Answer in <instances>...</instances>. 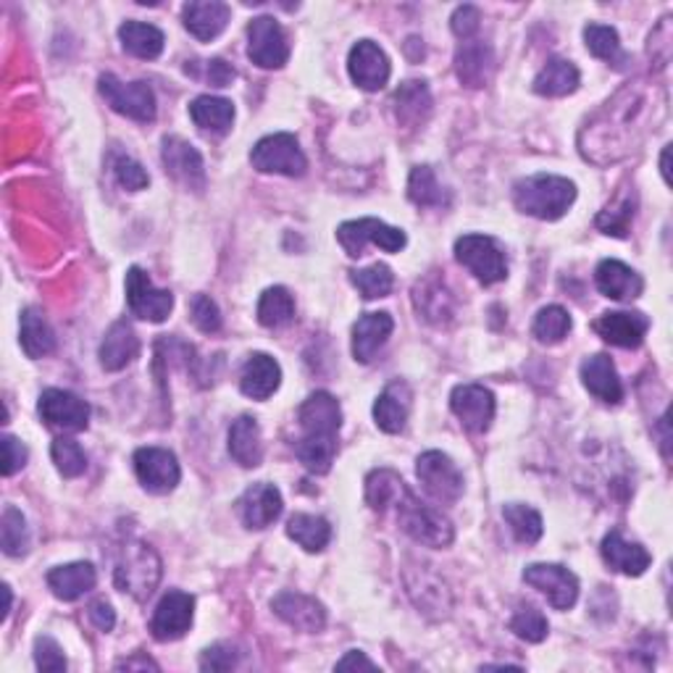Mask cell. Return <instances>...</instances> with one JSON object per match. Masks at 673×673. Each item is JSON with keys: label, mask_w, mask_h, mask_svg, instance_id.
I'll list each match as a JSON object with an SVG mask.
<instances>
[{"label": "cell", "mask_w": 673, "mask_h": 673, "mask_svg": "<svg viewBox=\"0 0 673 673\" xmlns=\"http://www.w3.org/2000/svg\"><path fill=\"white\" fill-rule=\"evenodd\" d=\"M632 219H634V202L621 200V206H607L605 211L597 216V227L603 229L605 235L626 237Z\"/></svg>", "instance_id": "50"}, {"label": "cell", "mask_w": 673, "mask_h": 673, "mask_svg": "<svg viewBox=\"0 0 673 673\" xmlns=\"http://www.w3.org/2000/svg\"><path fill=\"white\" fill-rule=\"evenodd\" d=\"M455 260L466 266L482 285H497L508 277L505 253L487 235H463L455 240Z\"/></svg>", "instance_id": "5"}, {"label": "cell", "mask_w": 673, "mask_h": 673, "mask_svg": "<svg viewBox=\"0 0 673 673\" xmlns=\"http://www.w3.org/2000/svg\"><path fill=\"white\" fill-rule=\"evenodd\" d=\"M135 474L140 484L154 495H169L182 479V468H179L177 455L164 447H140L135 453Z\"/></svg>", "instance_id": "14"}, {"label": "cell", "mask_w": 673, "mask_h": 673, "mask_svg": "<svg viewBox=\"0 0 673 673\" xmlns=\"http://www.w3.org/2000/svg\"><path fill=\"white\" fill-rule=\"evenodd\" d=\"M21 347L29 358H46L56 350V335L48 318L38 308H27L21 314Z\"/></svg>", "instance_id": "40"}, {"label": "cell", "mask_w": 673, "mask_h": 673, "mask_svg": "<svg viewBox=\"0 0 673 673\" xmlns=\"http://www.w3.org/2000/svg\"><path fill=\"white\" fill-rule=\"evenodd\" d=\"M285 501H281V492L269 482H258L243 492L237 511H240L243 524L248 530H266L274 521L281 516Z\"/></svg>", "instance_id": "21"}, {"label": "cell", "mask_w": 673, "mask_h": 673, "mask_svg": "<svg viewBox=\"0 0 673 673\" xmlns=\"http://www.w3.org/2000/svg\"><path fill=\"white\" fill-rule=\"evenodd\" d=\"M600 553H603L607 568L624 576H642L650 568V563H653V555L640 542H629L618 530L605 534Z\"/></svg>", "instance_id": "22"}, {"label": "cell", "mask_w": 673, "mask_h": 673, "mask_svg": "<svg viewBox=\"0 0 673 673\" xmlns=\"http://www.w3.org/2000/svg\"><path fill=\"white\" fill-rule=\"evenodd\" d=\"M161 161L164 169L177 185H182L185 190L202 192L206 190V164H202L200 150L192 142H187L185 137L169 135L161 142Z\"/></svg>", "instance_id": "9"}, {"label": "cell", "mask_w": 673, "mask_h": 673, "mask_svg": "<svg viewBox=\"0 0 673 673\" xmlns=\"http://www.w3.org/2000/svg\"><path fill=\"white\" fill-rule=\"evenodd\" d=\"M281 385V366L277 358H271L269 353H253L245 360L243 376H240V389L243 395L253 397V400H269Z\"/></svg>", "instance_id": "29"}, {"label": "cell", "mask_w": 673, "mask_h": 673, "mask_svg": "<svg viewBox=\"0 0 673 673\" xmlns=\"http://www.w3.org/2000/svg\"><path fill=\"white\" fill-rule=\"evenodd\" d=\"M347 71H350V79L360 90L379 92L389 82L393 67H389L385 50L376 46L374 40H358L350 48V56H347Z\"/></svg>", "instance_id": "17"}, {"label": "cell", "mask_w": 673, "mask_h": 673, "mask_svg": "<svg viewBox=\"0 0 673 673\" xmlns=\"http://www.w3.org/2000/svg\"><path fill=\"white\" fill-rule=\"evenodd\" d=\"M408 198L424 208H439L447 202L443 185L437 182L429 166H414L408 177Z\"/></svg>", "instance_id": "44"}, {"label": "cell", "mask_w": 673, "mask_h": 673, "mask_svg": "<svg viewBox=\"0 0 673 673\" xmlns=\"http://www.w3.org/2000/svg\"><path fill=\"white\" fill-rule=\"evenodd\" d=\"M571 331V316L566 308L561 306H547L534 316L532 335L540 339L542 345H558L563 337Z\"/></svg>", "instance_id": "46"}, {"label": "cell", "mask_w": 673, "mask_h": 673, "mask_svg": "<svg viewBox=\"0 0 673 673\" xmlns=\"http://www.w3.org/2000/svg\"><path fill=\"white\" fill-rule=\"evenodd\" d=\"M137 356H140V339H137L132 324L125 321V318L111 324L103 343H100V366H103L106 372H121V368H127Z\"/></svg>", "instance_id": "30"}, {"label": "cell", "mask_w": 673, "mask_h": 673, "mask_svg": "<svg viewBox=\"0 0 673 673\" xmlns=\"http://www.w3.org/2000/svg\"><path fill=\"white\" fill-rule=\"evenodd\" d=\"M190 119L202 132L227 135L235 125V103L219 96H198L190 103Z\"/></svg>", "instance_id": "37"}, {"label": "cell", "mask_w": 673, "mask_h": 673, "mask_svg": "<svg viewBox=\"0 0 673 673\" xmlns=\"http://www.w3.org/2000/svg\"><path fill=\"white\" fill-rule=\"evenodd\" d=\"M524 582L547 597L555 611H571L578 600V578L558 563H532L524 568Z\"/></svg>", "instance_id": "10"}, {"label": "cell", "mask_w": 673, "mask_h": 673, "mask_svg": "<svg viewBox=\"0 0 673 673\" xmlns=\"http://www.w3.org/2000/svg\"><path fill=\"white\" fill-rule=\"evenodd\" d=\"M185 29L202 42L216 40L229 24V6L221 0H192L182 9Z\"/></svg>", "instance_id": "28"}, {"label": "cell", "mask_w": 673, "mask_h": 673, "mask_svg": "<svg viewBox=\"0 0 673 673\" xmlns=\"http://www.w3.org/2000/svg\"><path fill=\"white\" fill-rule=\"evenodd\" d=\"M395 321L393 316L379 310V314H364L353 327V358L358 364H372L376 353L387 345L389 335H393Z\"/></svg>", "instance_id": "25"}, {"label": "cell", "mask_w": 673, "mask_h": 673, "mask_svg": "<svg viewBox=\"0 0 673 673\" xmlns=\"http://www.w3.org/2000/svg\"><path fill=\"white\" fill-rule=\"evenodd\" d=\"M414 303L418 316H422L424 321L437 324V327H443V324H447L455 316L453 293L445 287V281L437 277H426L424 281H418L414 287Z\"/></svg>", "instance_id": "31"}, {"label": "cell", "mask_w": 673, "mask_h": 673, "mask_svg": "<svg viewBox=\"0 0 673 673\" xmlns=\"http://www.w3.org/2000/svg\"><path fill=\"white\" fill-rule=\"evenodd\" d=\"M248 56L260 69H281L289 61L287 32L274 17H258L248 24Z\"/></svg>", "instance_id": "13"}, {"label": "cell", "mask_w": 673, "mask_h": 673, "mask_svg": "<svg viewBox=\"0 0 673 673\" xmlns=\"http://www.w3.org/2000/svg\"><path fill=\"white\" fill-rule=\"evenodd\" d=\"M492 71H495V53L487 42L482 40H466L455 50V75H458L461 85L479 90L489 82Z\"/></svg>", "instance_id": "27"}, {"label": "cell", "mask_w": 673, "mask_h": 673, "mask_svg": "<svg viewBox=\"0 0 673 673\" xmlns=\"http://www.w3.org/2000/svg\"><path fill=\"white\" fill-rule=\"evenodd\" d=\"M298 422L303 429L300 439L310 443H337V434L343 429V408L339 400L329 393H314L300 405Z\"/></svg>", "instance_id": "11"}, {"label": "cell", "mask_w": 673, "mask_h": 673, "mask_svg": "<svg viewBox=\"0 0 673 673\" xmlns=\"http://www.w3.org/2000/svg\"><path fill=\"white\" fill-rule=\"evenodd\" d=\"M669 156H671V148L663 150V158H661V171H663V179L665 182H671V174H669Z\"/></svg>", "instance_id": "61"}, {"label": "cell", "mask_w": 673, "mask_h": 673, "mask_svg": "<svg viewBox=\"0 0 673 673\" xmlns=\"http://www.w3.org/2000/svg\"><path fill=\"white\" fill-rule=\"evenodd\" d=\"M195 618V597L182 590H171L156 605L154 618H150V634L156 642L182 640L190 632Z\"/></svg>", "instance_id": "16"}, {"label": "cell", "mask_w": 673, "mask_h": 673, "mask_svg": "<svg viewBox=\"0 0 673 673\" xmlns=\"http://www.w3.org/2000/svg\"><path fill=\"white\" fill-rule=\"evenodd\" d=\"M98 582V571L92 563L79 561V563H67V566H58L48 574V587L58 600L63 603H75L82 595H87Z\"/></svg>", "instance_id": "33"}, {"label": "cell", "mask_w": 673, "mask_h": 673, "mask_svg": "<svg viewBox=\"0 0 673 673\" xmlns=\"http://www.w3.org/2000/svg\"><path fill=\"white\" fill-rule=\"evenodd\" d=\"M190 314H192V324L202 331V335H216V331L221 329V310L211 298H208V295H195Z\"/></svg>", "instance_id": "52"}, {"label": "cell", "mask_w": 673, "mask_h": 673, "mask_svg": "<svg viewBox=\"0 0 673 673\" xmlns=\"http://www.w3.org/2000/svg\"><path fill=\"white\" fill-rule=\"evenodd\" d=\"M119 40L129 56L142 58V61H154V58L161 56L166 42L161 29L135 19L119 27Z\"/></svg>", "instance_id": "38"}, {"label": "cell", "mask_w": 673, "mask_h": 673, "mask_svg": "<svg viewBox=\"0 0 673 673\" xmlns=\"http://www.w3.org/2000/svg\"><path fill=\"white\" fill-rule=\"evenodd\" d=\"M287 537L300 545L306 553H321L331 542V526L327 518L310 516V513H295L287 521Z\"/></svg>", "instance_id": "39"}, {"label": "cell", "mask_w": 673, "mask_h": 673, "mask_svg": "<svg viewBox=\"0 0 673 673\" xmlns=\"http://www.w3.org/2000/svg\"><path fill=\"white\" fill-rule=\"evenodd\" d=\"M253 169L260 174H281V177H303L308 169V158L303 154L298 137L277 132L264 137L250 150Z\"/></svg>", "instance_id": "4"}, {"label": "cell", "mask_w": 673, "mask_h": 673, "mask_svg": "<svg viewBox=\"0 0 673 673\" xmlns=\"http://www.w3.org/2000/svg\"><path fill=\"white\" fill-rule=\"evenodd\" d=\"M584 42H587V50L595 58H603L607 63L624 61V53H621V38L613 27L587 24L584 27Z\"/></svg>", "instance_id": "48"}, {"label": "cell", "mask_w": 673, "mask_h": 673, "mask_svg": "<svg viewBox=\"0 0 673 673\" xmlns=\"http://www.w3.org/2000/svg\"><path fill=\"white\" fill-rule=\"evenodd\" d=\"M451 27L455 38H461L463 42L474 40L476 32L482 29V11L476 6H458L451 19Z\"/></svg>", "instance_id": "55"}, {"label": "cell", "mask_w": 673, "mask_h": 673, "mask_svg": "<svg viewBox=\"0 0 673 673\" xmlns=\"http://www.w3.org/2000/svg\"><path fill=\"white\" fill-rule=\"evenodd\" d=\"M113 174H116V182H119L129 192H140L150 185V177H148V171L142 169V164H137L135 158H129V156L116 158Z\"/></svg>", "instance_id": "51"}, {"label": "cell", "mask_w": 673, "mask_h": 673, "mask_svg": "<svg viewBox=\"0 0 673 673\" xmlns=\"http://www.w3.org/2000/svg\"><path fill=\"white\" fill-rule=\"evenodd\" d=\"M595 285L605 298L618 303L640 298L642 289H645V281H642L640 274L616 258L600 260V266L595 269Z\"/></svg>", "instance_id": "24"}, {"label": "cell", "mask_w": 673, "mask_h": 673, "mask_svg": "<svg viewBox=\"0 0 673 673\" xmlns=\"http://www.w3.org/2000/svg\"><path fill=\"white\" fill-rule=\"evenodd\" d=\"M116 669L119 671H158V663L150 661L148 655H135V657H127V661H119L116 663Z\"/></svg>", "instance_id": "60"}, {"label": "cell", "mask_w": 673, "mask_h": 673, "mask_svg": "<svg viewBox=\"0 0 673 673\" xmlns=\"http://www.w3.org/2000/svg\"><path fill=\"white\" fill-rule=\"evenodd\" d=\"M0 545H3V553L9 558H21L27 555L29 550V526L24 513L19 508H9L3 511V518H0Z\"/></svg>", "instance_id": "43"}, {"label": "cell", "mask_w": 673, "mask_h": 673, "mask_svg": "<svg viewBox=\"0 0 673 673\" xmlns=\"http://www.w3.org/2000/svg\"><path fill=\"white\" fill-rule=\"evenodd\" d=\"M274 613L298 632L306 634H318L327 626V607L318 603L316 597L300 595V592H279L271 600Z\"/></svg>", "instance_id": "19"}, {"label": "cell", "mask_w": 673, "mask_h": 673, "mask_svg": "<svg viewBox=\"0 0 673 673\" xmlns=\"http://www.w3.org/2000/svg\"><path fill=\"white\" fill-rule=\"evenodd\" d=\"M582 385L587 387L592 397H597L605 405H618L624 400V385H621L618 368L611 356L597 353L582 364Z\"/></svg>", "instance_id": "23"}, {"label": "cell", "mask_w": 673, "mask_h": 673, "mask_svg": "<svg viewBox=\"0 0 673 673\" xmlns=\"http://www.w3.org/2000/svg\"><path fill=\"white\" fill-rule=\"evenodd\" d=\"M34 665H38L40 671L61 673L67 671V655H63V650L58 647L56 640L38 636V640H34Z\"/></svg>", "instance_id": "53"}, {"label": "cell", "mask_w": 673, "mask_h": 673, "mask_svg": "<svg viewBox=\"0 0 673 673\" xmlns=\"http://www.w3.org/2000/svg\"><path fill=\"white\" fill-rule=\"evenodd\" d=\"M50 458H53L58 474L67 476V479H77L87 472V455L82 445L71 437H56L50 445Z\"/></svg>", "instance_id": "47"}, {"label": "cell", "mask_w": 673, "mask_h": 673, "mask_svg": "<svg viewBox=\"0 0 673 673\" xmlns=\"http://www.w3.org/2000/svg\"><path fill=\"white\" fill-rule=\"evenodd\" d=\"M416 476H418V482L424 484L426 495H429L432 501H437L443 505H453L461 501L463 474H461V468L453 463L451 455H445L439 451L422 453L416 461Z\"/></svg>", "instance_id": "8"}, {"label": "cell", "mask_w": 673, "mask_h": 673, "mask_svg": "<svg viewBox=\"0 0 673 673\" xmlns=\"http://www.w3.org/2000/svg\"><path fill=\"white\" fill-rule=\"evenodd\" d=\"M27 458H29L27 445H21L13 434H6L3 437V476H13L19 468H24Z\"/></svg>", "instance_id": "56"}, {"label": "cell", "mask_w": 673, "mask_h": 673, "mask_svg": "<svg viewBox=\"0 0 673 673\" xmlns=\"http://www.w3.org/2000/svg\"><path fill=\"white\" fill-rule=\"evenodd\" d=\"M410 405H414V393L405 382H393L385 387V393L374 403V422L385 434H400L408 424Z\"/></svg>", "instance_id": "26"}, {"label": "cell", "mask_w": 673, "mask_h": 673, "mask_svg": "<svg viewBox=\"0 0 673 673\" xmlns=\"http://www.w3.org/2000/svg\"><path fill=\"white\" fill-rule=\"evenodd\" d=\"M605 343L624 347V350H634L645 343V335L650 329V318L640 310H613V314H603L592 324Z\"/></svg>", "instance_id": "20"}, {"label": "cell", "mask_w": 673, "mask_h": 673, "mask_svg": "<svg viewBox=\"0 0 673 673\" xmlns=\"http://www.w3.org/2000/svg\"><path fill=\"white\" fill-rule=\"evenodd\" d=\"M98 90L116 113L142 121V125L156 119V92L154 87L142 82V79H137V82H121L116 75H103L98 79Z\"/></svg>", "instance_id": "6"}, {"label": "cell", "mask_w": 673, "mask_h": 673, "mask_svg": "<svg viewBox=\"0 0 673 673\" xmlns=\"http://www.w3.org/2000/svg\"><path fill=\"white\" fill-rule=\"evenodd\" d=\"M87 616H90L92 626L100 629V632H106V634L113 632L116 613H113V607L106 603V600H96V603L87 607Z\"/></svg>", "instance_id": "58"}, {"label": "cell", "mask_w": 673, "mask_h": 673, "mask_svg": "<svg viewBox=\"0 0 673 673\" xmlns=\"http://www.w3.org/2000/svg\"><path fill=\"white\" fill-rule=\"evenodd\" d=\"M229 455L243 468H256L264 461V434L253 416H240L229 429Z\"/></svg>", "instance_id": "36"}, {"label": "cell", "mask_w": 673, "mask_h": 673, "mask_svg": "<svg viewBox=\"0 0 673 673\" xmlns=\"http://www.w3.org/2000/svg\"><path fill=\"white\" fill-rule=\"evenodd\" d=\"M127 306L142 321L164 324L174 310V295L169 289H158L140 266H132L127 271Z\"/></svg>", "instance_id": "12"}, {"label": "cell", "mask_w": 673, "mask_h": 673, "mask_svg": "<svg viewBox=\"0 0 673 673\" xmlns=\"http://www.w3.org/2000/svg\"><path fill=\"white\" fill-rule=\"evenodd\" d=\"M451 408L468 432L482 434L495 422V395L482 385H458L451 395Z\"/></svg>", "instance_id": "18"}, {"label": "cell", "mask_w": 673, "mask_h": 673, "mask_svg": "<svg viewBox=\"0 0 673 673\" xmlns=\"http://www.w3.org/2000/svg\"><path fill=\"white\" fill-rule=\"evenodd\" d=\"M408 495V484H405L403 476L393 472V468H376V472L366 476V503L372 505V511L376 513L395 511Z\"/></svg>", "instance_id": "34"}, {"label": "cell", "mask_w": 673, "mask_h": 673, "mask_svg": "<svg viewBox=\"0 0 673 673\" xmlns=\"http://www.w3.org/2000/svg\"><path fill=\"white\" fill-rule=\"evenodd\" d=\"M511 632L516 634L518 640L532 642V645H540V642L547 640L550 624H547V618L542 616V611H537V607L524 605V607H518L516 616L511 618Z\"/></svg>", "instance_id": "49"}, {"label": "cell", "mask_w": 673, "mask_h": 673, "mask_svg": "<svg viewBox=\"0 0 673 673\" xmlns=\"http://www.w3.org/2000/svg\"><path fill=\"white\" fill-rule=\"evenodd\" d=\"M395 513H397V524H400V530L408 534L410 540L418 542V545L437 547V550H445L453 545V540H455L453 521L447 518L443 511L418 503L414 492H410V495L405 497L400 505H397Z\"/></svg>", "instance_id": "3"}, {"label": "cell", "mask_w": 673, "mask_h": 673, "mask_svg": "<svg viewBox=\"0 0 673 673\" xmlns=\"http://www.w3.org/2000/svg\"><path fill=\"white\" fill-rule=\"evenodd\" d=\"M38 414L50 429L58 432H85L90 426V405L67 389H46L40 395Z\"/></svg>", "instance_id": "15"}, {"label": "cell", "mask_w": 673, "mask_h": 673, "mask_svg": "<svg viewBox=\"0 0 673 673\" xmlns=\"http://www.w3.org/2000/svg\"><path fill=\"white\" fill-rule=\"evenodd\" d=\"M235 77H237L235 67H229L224 58H211V61H206V79L214 87H229L235 82Z\"/></svg>", "instance_id": "57"}, {"label": "cell", "mask_w": 673, "mask_h": 673, "mask_svg": "<svg viewBox=\"0 0 673 673\" xmlns=\"http://www.w3.org/2000/svg\"><path fill=\"white\" fill-rule=\"evenodd\" d=\"M237 663H240V653H237L235 645H227V642H219V645L202 650L200 655L202 671H214V673L231 671Z\"/></svg>", "instance_id": "54"}, {"label": "cell", "mask_w": 673, "mask_h": 673, "mask_svg": "<svg viewBox=\"0 0 673 673\" xmlns=\"http://www.w3.org/2000/svg\"><path fill=\"white\" fill-rule=\"evenodd\" d=\"M337 671H353V669H364V671H376L379 669V665H376L374 661H368V657L360 653V650H350V653H347L343 661H339L337 665H335Z\"/></svg>", "instance_id": "59"}, {"label": "cell", "mask_w": 673, "mask_h": 673, "mask_svg": "<svg viewBox=\"0 0 673 673\" xmlns=\"http://www.w3.org/2000/svg\"><path fill=\"white\" fill-rule=\"evenodd\" d=\"M393 111L397 125L422 127L432 113V92L422 79H408L395 90Z\"/></svg>", "instance_id": "32"}, {"label": "cell", "mask_w": 673, "mask_h": 673, "mask_svg": "<svg viewBox=\"0 0 673 673\" xmlns=\"http://www.w3.org/2000/svg\"><path fill=\"white\" fill-rule=\"evenodd\" d=\"M350 281L358 287V293L364 295L366 300H376V298H387L395 287V274L387 264H374L368 269H358L350 271Z\"/></svg>", "instance_id": "45"}, {"label": "cell", "mask_w": 673, "mask_h": 673, "mask_svg": "<svg viewBox=\"0 0 673 673\" xmlns=\"http://www.w3.org/2000/svg\"><path fill=\"white\" fill-rule=\"evenodd\" d=\"M158 582H161V558L156 550L145 542H127L113 568L116 590L145 603L156 592Z\"/></svg>", "instance_id": "2"}, {"label": "cell", "mask_w": 673, "mask_h": 673, "mask_svg": "<svg viewBox=\"0 0 673 673\" xmlns=\"http://www.w3.org/2000/svg\"><path fill=\"white\" fill-rule=\"evenodd\" d=\"M337 240L350 258L364 256L368 243L387 253H400L408 245V237H405L403 229L389 227V224L379 219H356L339 224Z\"/></svg>", "instance_id": "7"}, {"label": "cell", "mask_w": 673, "mask_h": 673, "mask_svg": "<svg viewBox=\"0 0 673 673\" xmlns=\"http://www.w3.org/2000/svg\"><path fill=\"white\" fill-rule=\"evenodd\" d=\"M576 200V185L555 174H534L513 185V202L521 214L540 221H558Z\"/></svg>", "instance_id": "1"}, {"label": "cell", "mask_w": 673, "mask_h": 673, "mask_svg": "<svg viewBox=\"0 0 673 673\" xmlns=\"http://www.w3.org/2000/svg\"><path fill=\"white\" fill-rule=\"evenodd\" d=\"M578 82H582V75H578L576 63H571L568 58H550L534 77L532 87L542 98H566L578 90Z\"/></svg>", "instance_id": "35"}, {"label": "cell", "mask_w": 673, "mask_h": 673, "mask_svg": "<svg viewBox=\"0 0 673 673\" xmlns=\"http://www.w3.org/2000/svg\"><path fill=\"white\" fill-rule=\"evenodd\" d=\"M503 516H505V521H508L513 537H516L521 545H534V542L542 540L545 524H542V516L532 508V505L508 503L503 508Z\"/></svg>", "instance_id": "42"}, {"label": "cell", "mask_w": 673, "mask_h": 673, "mask_svg": "<svg viewBox=\"0 0 673 673\" xmlns=\"http://www.w3.org/2000/svg\"><path fill=\"white\" fill-rule=\"evenodd\" d=\"M295 318V298L287 287H269L258 300V324L266 329H281Z\"/></svg>", "instance_id": "41"}]
</instances>
